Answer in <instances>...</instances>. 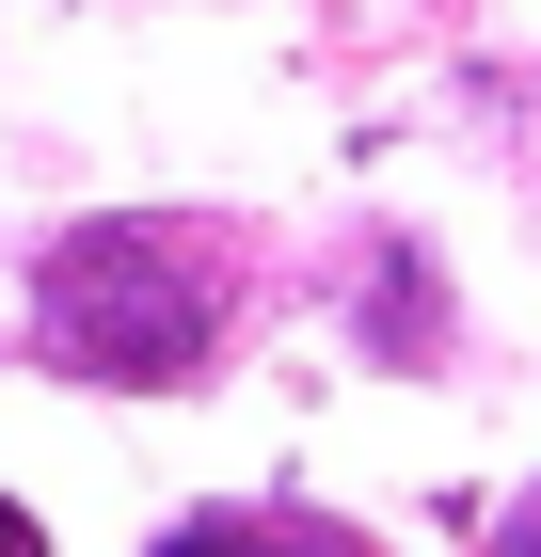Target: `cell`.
<instances>
[{
    "label": "cell",
    "instance_id": "cell-1",
    "mask_svg": "<svg viewBox=\"0 0 541 557\" xmlns=\"http://www.w3.org/2000/svg\"><path fill=\"white\" fill-rule=\"evenodd\" d=\"M223 335V256L208 223H81L48 256V350L81 383H192Z\"/></svg>",
    "mask_w": 541,
    "mask_h": 557
},
{
    "label": "cell",
    "instance_id": "cell-2",
    "mask_svg": "<svg viewBox=\"0 0 541 557\" xmlns=\"http://www.w3.org/2000/svg\"><path fill=\"white\" fill-rule=\"evenodd\" d=\"M160 557H367V542L319 525V510H208V525H175Z\"/></svg>",
    "mask_w": 541,
    "mask_h": 557
},
{
    "label": "cell",
    "instance_id": "cell-3",
    "mask_svg": "<svg viewBox=\"0 0 541 557\" xmlns=\"http://www.w3.org/2000/svg\"><path fill=\"white\" fill-rule=\"evenodd\" d=\"M0 557H48V542H33V510H16V494H0Z\"/></svg>",
    "mask_w": 541,
    "mask_h": 557
},
{
    "label": "cell",
    "instance_id": "cell-4",
    "mask_svg": "<svg viewBox=\"0 0 541 557\" xmlns=\"http://www.w3.org/2000/svg\"><path fill=\"white\" fill-rule=\"evenodd\" d=\"M494 557H541V494H526V510H509V542H494Z\"/></svg>",
    "mask_w": 541,
    "mask_h": 557
}]
</instances>
